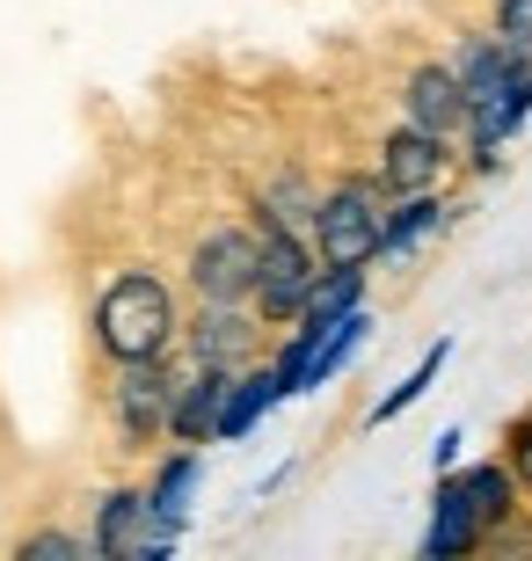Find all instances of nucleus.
<instances>
[{
	"label": "nucleus",
	"mask_w": 532,
	"mask_h": 561,
	"mask_svg": "<svg viewBox=\"0 0 532 561\" xmlns=\"http://www.w3.org/2000/svg\"><path fill=\"white\" fill-rule=\"evenodd\" d=\"M474 547H489V533H482L467 489H460V467H445V474H438V489H430L423 561H460V554H474Z\"/></svg>",
	"instance_id": "f8f14e48"
},
{
	"label": "nucleus",
	"mask_w": 532,
	"mask_h": 561,
	"mask_svg": "<svg viewBox=\"0 0 532 561\" xmlns=\"http://www.w3.org/2000/svg\"><path fill=\"white\" fill-rule=\"evenodd\" d=\"M380 211H387V190L380 175H343L336 190L314 197V255L321 263H372L380 255Z\"/></svg>",
	"instance_id": "f03ea898"
},
{
	"label": "nucleus",
	"mask_w": 532,
	"mask_h": 561,
	"mask_svg": "<svg viewBox=\"0 0 532 561\" xmlns=\"http://www.w3.org/2000/svg\"><path fill=\"white\" fill-rule=\"evenodd\" d=\"M88 554H103V561H168V554H176V540L154 533V511H146L139 481H124V489H110V496L95 503Z\"/></svg>",
	"instance_id": "6e6552de"
},
{
	"label": "nucleus",
	"mask_w": 532,
	"mask_h": 561,
	"mask_svg": "<svg viewBox=\"0 0 532 561\" xmlns=\"http://www.w3.org/2000/svg\"><path fill=\"white\" fill-rule=\"evenodd\" d=\"M314 271H321V255H314L307 233L256 219V285H248V307L263 313V329H292V313L307 307Z\"/></svg>",
	"instance_id": "7ed1b4c3"
},
{
	"label": "nucleus",
	"mask_w": 532,
	"mask_h": 561,
	"mask_svg": "<svg viewBox=\"0 0 532 561\" xmlns=\"http://www.w3.org/2000/svg\"><path fill=\"white\" fill-rule=\"evenodd\" d=\"M176 329H183L176 291L154 271H117L95 291V307H88V335H95V351H103L110 365H117V357H168L176 351Z\"/></svg>",
	"instance_id": "f257e3e1"
},
{
	"label": "nucleus",
	"mask_w": 532,
	"mask_h": 561,
	"mask_svg": "<svg viewBox=\"0 0 532 561\" xmlns=\"http://www.w3.org/2000/svg\"><path fill=\"white\" fill-rule=\"evenodd\" d=\"M511 59H518V51L489 30V37H460L445 66H452V81H460V95H467V103H496V95H503V81H511Z\"/></svg>",
	"instance_id": "2eb2a0df"
},
{
	"label": "nucleus",
	"mask_w": 532,
	"mask_h": 561,
	"mask_svg": "<svg viewBox=\"0 0 532 561\" xmlns=\"http://www.w3.org/2000/svg\"><path fill=\"white\" fill-rule=\"evenodd\" d=\"M226 379L219 365H176V394H168V445H212V423H219V401H226Z\"/></svg>",
	"instance_id": "1a4fd4ad"
},
{
	"label": "nucleus",
	"mask_w": 532,
	"mask_h": 561,
	"mask_svg": "<svg viewBox=\"0 0 532 561\" xmlns=\"http://www.w3.org/2000/svg\"><path fill=\"white\" fill-rule=\"evenodd\" d=\"M365 335H372V307H350V313H336V321H328L321 351L307 357V394H314V387H328V379L343 373L350 357L365 351Z\"/></svg>",
	"instance_id": "6ab92c4d"
},
{
	"label": "nucleus",
	"mask_w": 532,
	"mask_h": 561,
	"mask_svg": "<svg viewBox=\"0 0 532 561\" xmlns=\"http://www.w3.org/2000/svg\"><path fill=\"white\" fill-rule=\"evenodd\" d=\"M401 117L423 131H438V139H460V125H467V95H460V81H452L445 59H423L401 73Z\"/></svg>",
	"instance_id": "9d476101"
},
{
	"label": "nucleus",
	"mask_w": 532,
	"mask_h": 561,
	"mask_svg": "<svg viewBox=\"0 0 532 561\" xmlns=\"http://www.w3.org/2000/svg\"><path fill=\"white\" fill-rule=\"evenodd\" d=\"M190 365H219V373H241L263 357V313L248 307V299H197L183 329H176Z\"/></svg>",
	"instance_id": "39448f33"
},
{
	"label": "nucleus",
	"mask_w": 532,
	"mask_h": 561,
	"mask_svg": "<svg viewBox=\"0 0 532 561\" xmlns=\"http://www.w3.org/2000/svg\"><path fill=\"white\" fill-rule=\"evenodd\" d=\"M452 219H460V205H452V197H438V190L387 197V211H380V255H372V263H401V255H416L430 233H445Z\"/></svg>",
	"instance_id": "9b49d317"
},
{
	"label": "nucleus",
	"mask_w": 532,
	"mask_h": 561,
	"mask_svg": "<svg viewBox=\"0 0 532 561\" xmlns=\"http://www.w3.org/2000/svg\"><path fill=\"white\" fill-rule=\"evenodd\" d=\"M460 445H467V437H460V431H445L438 445H430V467H438V474H445V467H460Z\"/></svg>",
	"instance_id": "b1692460"
},
{
	"label": "nucleus",
	"mask_w": 532,
	"mask_h": 561,
	"mask_svg": "<svg viewBox=\"0 0 532 561\" xmlns=\"http://www.w3.org/2000/svg\"><path fill=\"white\" fill-rule=\"evenodd\" d=\"M183 277L197 299H248L256 285V219H219L190 241Z\"/></svg>",
	"instance_id": "423d86ee"
},
{
	"label": "nucleus",
	"mask_w": 532,
	"mask_h": 561,
	"mask_svg": "<svg viewBox=\"0 0 532 561\" xmlns=\"http://www.w3.org/2000/svg\"><path fill=\"white\" fill-rule=\"evenodd\" d=\"M168 394H176V365L168 357H117L110 365V431H117V453H146L154 437L168 431Z\"/></svg>",
	"instance_id": "20e7f679"
},
{
	"label": "nucleus",
	"mask_w": 532,
	"mask_h": 561,
	"mask_svg": "<svg viewBox=\"0 0 532 561\" xmlns=\"http://www.w3.org/2000/svg\"><path fill=\"white\" fill-rule=\"evenodd\" d=\"M314 197H321V190H314L307 175H299V168H278L270 183H256V219L307 233V227H314Z\"/></svg>",
	"instance_id": "a211bd4d"
},
{
	"label": "nucleus",
	"mask_w": 532,
	"mask_h": 561,
	"mask_svg": "<svg viewBox=\"0 0 532 561\" xmlns=\"http://www.w3.org/2000/svg\"><path fill=\"white\" fill-rule=\"evenodd\" d=\"M285 401V387H278V373H270V357H256V365H241V373L226 379V401H219V423H212V445H241L256 423L270 416Z\"/></svg>",
	"instance_id": "4468645a"
},
{
	"label": "nucleus",
	"mask_w": 532,
	"mask_h": 561,
	"mask_svg": "<svg viewBox=\"0 0 532 561\" xmlns=\"http://www.w3.org/2000/svg\"><path fill=\"white\" fill-rule=\"evenodd\" d=\"M460 168V139H438V131H423V125H401L380 139V190L387 197H409V190H445V175Z\"/></svg>",
	"instance_id": "0eeeda50"
},
{
	"label": "nucleus",
	"mask_w": 532,
	"mask_h": 561,
	"mask_svg": "<svg viewBox=\"0 0 532 561\" xmlns=\"http://www.w3.org/2000/svg\"><path fill=\"white\" fill-rule=\"evenodd\" d=\"M496 37L511 51H532V0H496Z\"/></svg>",
	"instance_id": "5701e85b"
},
{
	"label": "nucleus",
	"mask_w": 532,
	"mask_h": 561,
	"mask_svg": "<svg viewBox=\"0 0 532 561\" xmlns=\"http://www.w3.org/2000/svg\"><path fill=\"white\" fill-rule=\"evenodd\" d=\"M81 554H88V540L66 533V525H37V533L15 540V561H81Z\"/></svg>",
	"instance_id": "412c9836"
},
{
	"label": "nucleus",
	"mask_w": 532,
	"mask_h": 561,
	"mask_svg": "<svg viewBox=\"0 0 532 561\" xmlns=\"http://www.w3.org/2000/svg\"><path fill=\"white\" fill-rule=\"evenodd\" d=\"M460 489H467V503H474V518H482V533H503V525L525 511V503H518V474L503 467V459L460 467Z\"/></svg>",
	"instance_id": "dca6fc26"
},
{
	"label": "nucleus",
	"mask_w": 532,
	"mask_h": 561,
	"mask_svg": "<svg viewBox=\"0 0 532 561\" xmlns=\"http://www.w3.org/2000/svg\"><path fill=\"white\" fill-rule=\"evenodd\" d=\"M445 357H452V335H438V343H430V351L416 357V373L401 379V387H387V394H380V409H372V431H380V423H394L401 409H416V401L430 394V379L445 373Z\"/></svg>",
	"instance_id": "aec40b11"
},
{
	"label": "nucleus",
	"mask_w": 532,
	"mask_h": 561,
	"mask_svg": "<svg viewBox=\"0 0 532 561\" xmlns=\"http://www.w3.org/2000/svg\"><path fill=\"white\" fill-rule=\"evenodd\" d=\"M365 291H372V263H321L307 285V307L292 313V321H336V313L365 307Z\"/></svg>",
	"instance_id": "f3484780"
},
{
	"label": "nucleus",
	"mask_w": 532,
	"mask_h": 561,
	"mask_svg": "<svg viewBox=\"0 0 532 561\" xmlns=\"http://www.w3.org/2000/svg\"><path fill=\"white\" fill-rule=\"evenodd\" d=\"M503 467L518 474V496H532V416H518L503 431Z\"/></svg>",
	"instance_id": "4be33fe9"
},
{
	"label": "nucleus",
	"mask_w": 532,
	"mask_h": 561,
	"mask_svg": "<svg viewBox=\"0 0 532 561\" xmlns=\"http://www.w3.org/2000/svg\"><path fill=\"white\" fill-rule=\"evenodd\" d=\"M197 481H205V445H176V453L154 467V481H146V511H154V533H161V540H183Z\"/></svg>",
	"instance_id": "ddd939ff"
}]
</instances>
